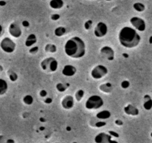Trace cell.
Listing matches in <instances>:
<instances>
[{
  "mask_svg": "<svg viewBox=\"0 0 152 143\" xmlns=\"http://www.w3.org/2000/svg\"><path fill=\"white\" fill-rule=\"evenodd\" d=\"M8 89V85L6 81L0 78V96H3L7 93Z\"/></svg>",
  "mask_w": 152,
  "mask_h": 143,
  "instance_id": "cell-21",
  "label": "cell"
},
{
  "mask_svg": "<svg viewBox=\"0 0 152 143\" xmlns=\"http://www.w3.org/2000/svg\"><path fill=\"white\" fill-rule=\"evenodd\" d=\"M22 25H23V27L28 28L30 26V23H29V22L27 21V20H24V21L22 22Z\"/></svg>",
  "mask_w": 152,
  "mask_h": 143,
  "instance_id": "cell-37",
  "label": "cell"
},
{
  "mask_svg": "<svg viewBox=\"0 0 152 143\" xmlns=\"http://www.w3.org/2000/svg\"><path fill=\"white\" fill-rule=\"evenodd\" d=\"M64 52L68 57L74 59L83 58L86 54V45L79 37H73L66 42Z\"/></svg>",
  "mask_w": 152,
  "mask_h": 143,
  "instance_id": "cell-2",
  "label": "cell"
},
{
  "mask_svg": "<svg viewBox=\"0 0 152 143\" xmlns=\"http://www.w3.org/2000/svg\"><path fill=\"white\" fill-rule=\"evenodd\" d=\"M44 50L46 52H49V53H55L57 52V46L55 44H49L46 45L44 48Z\"/></svg>",
  "mask_w": 152,
  "mask_h": 143,
  "instance_id": "cell-26",
  "label": "cell"
},
{
  "mask_svg": "<svg viewBox=\"0 0 152 143\" xmlns=\"http://www.w3.org/2000/svg\"><path fill=\"white\" fill-rule=\"evenodd\" d=\"M40 67L46 72H55L58 68V62L55 58L49 57L42 61Z\"/></svg>",
  "mask_w": 152,
  "mask_h": 143,
  "instance_id": "cell-4",
  "label": "cell"
},
{
  "mask_svg": "<svg viewBox=\"0 0 152 143\" xmlns=\"http://www.w3.org/2000/svg\"><path fill=\"white\" fill-rule=\"evenodd\" d=\"M151 136L152 137V133H151Z\"/></svg>",
  "mask_w": 152,
  "mask_h": 143,
  "instance_id": "cell-45",
  "label": "cell"
},
{
  "mask_svg": "<svg viewBox=\"0 0 152 143\" xmlns=\"http://www.w3.org/2000/svg\"><path fill=\"white\" fill-rule=\"evenodd\" d=\"M90 125L94 128H102L107 125V122L104 120H100V119H92L90 122Z\"/></svg>",
  "mask_w": 152,
  "mask_h": 143,
  "instance_id": "cell-20",
  "label": "cell"
},
{
  "mask_svg": "<svg viewBox=\"0 0 152 143\" xmlns=\"http://www.w3.org/2000/svg\"><path fill=\"white\" fill-rule=\"evenodd\" d=\"M123 57H124V58H128V55H127V54L126 53H124L123 54Z\"/></svg>",
  "mask_w": 152,
  "mask_h": 143,
  "instance_id": "cell-42",
  "label": "cell"
},
{
  "mask_svg": "<svg viewBox=\"0 0 152 143\" xmlns=\"http://www.w3.org/2000/svg\"><path fill=\"white\" fill-rule=\"evenodd\" d=\"M69 87V84H63V83H58L56 84V89L60 93H64L66 90V89Z\"/></svg>",
  "mask_w": 152,
  "mask_h": 143,
  "instance_id": "cell-25",
  "label": "cell"
},
{
  "mask_svg": "<svg viewBox=\"0 0 152 143\" xmlns=\"http://www.w3.org/2000/svg\"><path fill=\"white\" fill-rule=\"evenodd\" d=\"M52 98H50V97H46V98L45 99V101H44V102L46 104H52Z\"/></svg>",
  "mask_w": 152,
  "mask_h": 143,
  "instance_id": "cell-36",
  "label": "cell"
},
{
  "mask_svg": "<svg viewBox=\"0 0 152 143\" xmlns=\"http://www.w3.org/2000/svg\"><path fill=\"white\" fill-rule=\"evenodd\" d=\"M115 124H116V125H118V126H122V125H123V122H122L121 119H116V120L115 121Z\"/></svg>",
  "mask_w": 152,
  "mask_h": 143,
  "instance_id": "cell-38",
  "label": "cell"
},
{
  "mask_svg": "<svg viewBox=\"0 0 152 143\" xmlns=\"http://www.w3.org/2000/svg\"><path fill=\"white\" fill-rule=\"evenodd\" d=\"M130 23L135 30L140 32H143L145 31L146 23L143 19L139 17H133L130 20Z\"/></svg>",
  "mask_w": 152,
  "mask_h": 143,
  "instance_id": "cell-7",
  "label": "cell"
},
{
  "mask_svg": "<svg viewBox=\"0 0 152 143\" xmlns=\"http://www.w3.org/2000/svg\"><path fill=\"white\" fill-rule=\"evenodd\" d=\"M37 42V38L36 35L34 34H30L25 41V45H26V47L30 48L34 46Z\"/></svg>",
  "mask_w": 152,
  "mask_h": 143,
  "instance_id": "cell-15",
  "label": "cell"
},
{
  "mask_svg": "<svg viewBox=\"0 0 152 143\" xmlns=\"http://www.w3.org/2000/svg\"><path fill=\"white\" fill-rule=\"evenodd\" d=\"M8 78L10 79V81H12V82H15V81H17V79H18V75H17V74L15 72L13 71V70H8Z\"/></svg>",
  "mask_w": 152,
  "mask_h": 143,
  "instance_id": "cell-27",
  "label": "cell"
},
{
  "mask_svg": "<svg viewBox=\"0 0 152 143\" xmlns=\"http://www.w3.org/2000/svg\"><path fill=\"white\" fill-rule=\"evenodd\" d=\"M130 85H131V84H130V82L128 80H125V81H123L121 83V87L122 89H124V90H126V89L129 88Z\"/></svg>",
  "mask_w": 152,
  "mask_h": 143,
  "instance_id": "cell-31",
  "label": "cell"
},
{
  "mask_svg": "<svg viewBox=\"0 0 152 143\" xmlns=\"http://www.w3.org/2000/svg\"><path fill=\"white\" fill-rule=\"evenodd\" d=\"M112 139V136L109 134L100 133L95 136L94 141L96 143H107Z\"/></svg>",
  "mask_w": 152,
  "mask_h": 143,
  "instance_id": "cell-12",
  "label": "cell"
},
{
  "mask_svg": "<svg viewBox=\"0 0 152 143\" xmlns=\"http://www.w3.org/2000/svg\"><path fill=\"white\" fill-rule=\"evenodd\" d=\"M133 8L137 12H143L145 10V5L142 2H135L133 5Z\"/></svg>",
  "mask_w": 152,
  "mask_h": 143,
  "instance_id": "cell-23",
  "label": "cell"
},
{
  "mask_svg": "<svg viewBox=\"0 0 152 143\" xmlns=\"http://www.w3.org/2000/svg\"><path fill=\"white\" fill-rule=\"evenodd\" d=\"M107 143H119V142H118L117 141H116V140H113V139H111L110 141L108 142H107Z\"/></svg>",
  "mask_w": 152,
  "mask_h": 143,
  "instance_id": "cell-41",
  "label": "cell"
},
{
  "mask_svg": "<svg viewBox=\"0 0 152 143\" xmlns=\"http://www.w3.org/2000/svg\"><path fill=\"white\" fill-rule=\"evenodd\" d=\"M39 94H40V96H41V97L44 98V97H46V96H47L48 93H47V91H46V90H40V93H39Z\"/></svg>",
  "mask_w": 152,
  "mask_h": 143,
  "instance_id": "cell-34",
  "label": "cell"
},
{
  "mask_svg": "<svg viewBox=\"0 0 152 143\" xmlns=\"http://www.w3.org/2000/svg\"><path fill=\"white\" fill-rule=\"evenodd\" d=\"M99 89L100 91L102 92V93L109 94V93H112L113 86L110 83L107 82V83H104V84H101V85L99 87Z\"/></svg>",
  "mask_w": 152,
  "mask_h": 143,
  "instance_id": "cell-18",
  "label": "cell"
},
{
  "mask_svg": "<svg viewBox=\"0 0 152 143\" xmlns=\"http://www.w3.org/2000/svg\"><path fill=\"white\" fill-rule=\"evenodd\" d=\"M0 143H15V141L6 136L0 135Z\"/></svg>",
  "mask_w": 152,
  "mask_h": 143,
  "instance_id": "cell-29",
  "label": "cell"
},
{
  "mask_svg": "<svg viewBox=\"0 0 152 143\" xmlns=\"http://www.w3.org/2000/svg\"><path fill=\"white\" fill-rule=\"evenodd\" d=\"M38 51H39V47L38 46H32L31 48L29 49L28 52L31 54V55H35V54L37 53Z\"/></svg>",
  "mask_w": 152,
  "mask_h": 143,
  "instance_id": "cell-32",
  "label": "cell"
},
{
  "mask_svg": "<svg viewBox=\"0 0 152 143\" xmlns=\"http://www.w3.org/2000/svg\"><path fill=\"white\" fill-rule=\"evenodd\" d=\"M16 47H17L16 43L9 37H5L0 43V48L5 53H13L15 51Z\"/></svg>",
  "mask_w": 152,
  "mask_h": 143,
  "instance_id": "cell-5",
  "label": "cell"
},
{
  "mask_svg": "<svg viewBox=\"0 0 152 143\" xmlns=\"http://www.w3.org/2000/svg\"><path fill=\"white\" fill-rule=\"evenodd\" d=\"M143 107L145 110H151L152 109V98L149 95H145L143 97Z\"/></svg>",
  "mask_w": 152,
  "mask_h": 143,
  "instance_id": "cell-16",
  "label": "cell"
},
{
  "mask_svg": "<svg viewBox=\"0 0 152 143\" xmlns=\"http://www.w3.org/2000/svg\"><path fill=\"white\" fill-rule=\"evenodd\" d=\"M111 116V113L109 110H102V111L99 112V113L96 114V118L98 119H100V120H104L105 119H108L109 118H110Z\"/></svg>",
  "mask_w": 152,
  "mask_h": 143,
  "instance_id": "cell-19",
  "label": "cell"
},
{
  "mask_svg": "<svg viewBox=\"0 0 152 143\" xmlns=\"http://www.w3.org/2000/svg\"><path fill=\"white\" fill-rule=\"evenodd\" d=\"M77 72V69L72 65L67 64L64 66V67L62 69V74L66 77H72Z\"/></svg>",
  "mask_w": 152,
  "mask_h": 143,
  "instance_id": "cell-13",
  "label": "cell"
},
{
  "mask_svg": "<svg viewBox=\"0 0 152 143\" xmlns=\"http://www.w3.org/2000/svg\"><path fill=\"white\" fill-rule=\"evenodd\" d=\"M93 23L91 20H87V21H86L84 24V28H85L87 31L90 30L92 28V26H93Z\"/></svg>",
  "mask_w": 152,
  "mask_h": 143,
  "instance_id": "cell-30",
  "label": "cell"
},
{
  "mask_svg": "<svg viewBox=\"0 0 152 143\" xmlns=\"http://www.w3.org/2000/svg\"><path fill=\"white\" fill-rule=\"evenodd\" d=\"M23 101L26 105H31L34 103V98L31 95H26L23 97Z\"/></svg>",
  "mask_w": 152,
  "mask_h": 143,
  "instance_id": "cell-28",
  "label": "cell"
},
{
  "mask_svg": "<svg viewBox=\"0 0 152 143\" xmlns=\"http://www.w3.org/2000/svg\"><path fill=\"white\" fill-rule=\"evenodd\" d=\"M124 112H125V114L131 116H138L139 113H140L139 109L137 108V107L134 106V105L131 104L126 105V106L124 107Z\"/></svg>",
  "mask_w": 152,
  "mask_h": 143,
  "instance_id": "cell-14",
  "label": "cell"
},
{
  "mask_svg": "<svg viewBox=\"0 0 152 143\" xmlns=\"http://www.w3.org/2000/svg\"><path fill=\"white\" fill-rule=\"evenodd\" d=\"M75 99L72 96H66L62 99L61 106L65 110H70L74 107Z\"/></svg>",
  "mask_w": 152,
  "mask_h": 143,
  "instance_id": "cell-11",
  "label": "cell"
},
{
  "mask_svg": "<svg viewBox=\"0 0 152 143\" xmlns=\"http://www.w3.org/2000/svg\"><path fill=\"white\" fill-rule=\"evenodd\" d=\"M107 26L104 22H99L97 23L94 28V35L98 38H102L107 34Z\"/></svg>",
  "mask_w": 152,
  "mask_h": 143,
  "instance_id": "cell-8",
  "label": "cell"
},
{
  "mask_svg": "<svg viewBox=\"0 0 152 143\" xmlns=\"http://www.w3.org/2000/svg\"><path fill=\"white\" fill-rule=\"evenodd\" d=\"M118 38L121 46L127 49L137 47L141 41V37L137 31L129 26H125L121 29Z\"/></svg>",
  "mask_w": 152,
  "mask_h": 143,
  "instance_id": "cell-1",
  "label": "cell"
},
{
  "mask_svg": "<svg viewBox=\"0 0 152 143\" xmlns=\"http://www.w3.org/2000/svg\"><path fill=\"white\" fill-rule=\"evenodd\" d=\"M109 134L112 137H116V138H118L119 136V134L117 133H116L115 131H109Z\"/></svg>",
  "mask_w": 152,
  "mask_h": 143,
  "instance_id": "cell-35",
  "label": "cell"
},
{
  "mask_svg": "<svg viewBox=\"0 0 152 143\" xmlns=\"http://www.w3.org/2000/svg\"><path fill=\"white\" fill-rule=\"evenodd\" d=\"M66 32V29L65 27L64 26H59V27H57L55 29V31H54V34L56 37H63L64 34Z\"/></svg>",
  "mask_w": 152,
  "mask_h": 143,
  "instance_id": "cell-22",
  "label": "cell"
},
{
  "mask_svg": "<svg viewBox=\"0 0 152 143\" xmlns=\"http://www.w3.org/2000/svg\"><path fill=\"white\" fill-rule=\"evenodd\" d=\"M2 69H2V66L1 65H0V72L2 71Z\"/></svg>",
  "mask_w": 152,
  "mask_h": 143,
  "instance_id": "cell-43",
  "label": "cell"
},
{
  "mask_svg": "<svg viewBox=\"0 0 152 143\" xmlns=\"http://www.w3.org/2000/svg\"><path fill=\"white\" fill-rule=\"evenodd\" d=\"M60 18H61V16L58 14H53L51 15V20H53V21H57V20H59Z\"/></svg>",
  "mask_w": 152,
  "mask_h": 143,
  "instance_id": "cell-33",
  "label": "cell"
},
{
  "mask_svg": "<svg viewBox=\"0 0 152 143\" xmlns=\"http://www.w3.org/2000/svg\"><path fill=\"white\" fill-rule=\"evenodd\" d=\"M104 105V100L101 96L93 95L89 97L85 102V107L87 110H93L101 108Z\"/></svg>",
  "mask_w": 152,
  "mask_h": 143,
  "instance_id": "cell-3",
  "label": "cell"
},
{
  "mask_svg": "<svg viewBox=\"0 0 152 143\" xmlns=\"http://www.w3.org/2000/svg\"><path fill=\"white\" fill-rule=\"evenodd\" d=\"M3 32H4L3 27H2V26H1V25H0V37H1V36H2V34H3Z\"/></svg>",
  "mask_w": 152,
  "mask_h": 143,
  "instance_id": "cell-39",
  "label": "cell"
},
{
  "mask_svg": "<svg viewBox=\"0 0 152 143\" xmlns=\"http://www.w3.org/2000/svg\"><path fill=\"white\" fill-rule=\"evenodd\" d=\"M55 143H58V142H55Z\"/></svg>",
  "mask_w": 152,
  "mask_h": 143,
  "instance_id": "cell-46",
  "label": "cell"
},
{
  "mask_svg": "<svg viewBox=\"0 0 152 143\" xmlns=\"http://www.w3.org/2000/svg\"><path fill=\"white\" fill-rule=\"evenodd\" d=\"M84 90H78V91H76L75 93V99L76 100V101L80 102L83 99L84 96Z\"/></svg>",
  "mask_w": 152,
  "mask_h": 143,
  "instance_id": "cell-24",
  "label": "cell"
},
{
  "mask_svg": "<svg viewBox=\"0 0 152 143\" xmlns=\"http://www.w3.org/2000/svg\"><path fill=\"white\" fill-rule=\"evenodd\" d=\"M6 5V2L2 0V1H0V6H5Z\"/></svg>",
  "mask_w": 152,
  "mask_h": 143,
  "instance_id": "cell-40",
  "label": "cell"
},
{
  "mask_svg": "<svg viewBox=\"0 0 152 143\" xmlns=\"http://www.w3.org/2000/svg\"><path fill=\"white\" fill-rule=\"evenodd\" d=\"M64 5L63 0H51L49 2V6L54 10H59L62 8Z\"/></svg>",
  "mask_w": 152,
  "mask_h": 143,
  "instance_id": "cell-17",
  "label": "cell"
},
{
  "mask_svg": "<svg viewBox=\"0 0 152 143\" xmlns=\"http://www.w3.org/2000/svg\"><path fill=\"white\" fill-rule=\"evenodd\" d=\"M108 69L106 66L104 65H97L92 69L91 71V77L93 79L99 80L101 78H104L105 75H107Z\"/></svg>",
  "mask_w": 152,
  "mask_h": 143,
  "instance_id": "cell-6",
  "label": "cell"
},
{
  "mask_svg": "<svg viewBox=\"0 0 152 143\" xmlns=\"http://www.w3.org/2000/svg\"><path fill=\"white\" fill-rule=\"evenodd\" d=\"M100 54L104 58H106L107 60H108L110 61H113L114 58H115V52H114V50L113 49V48H111L110 46H103L100 49Z\"/></svg>",
  "mask_w": 152,
  "mask_h": 143,
  "instance_id": "cell-9",
  "label": "cell"
},
{
  "mask_svg": "<svg viewBox=\"0 0 152 143\" xmlns=\"http://www.w3.org/2000/svg\"><path fill=\"white\" fill-rule=\"evenodd\" d=\"M107 2H110V1H112V0H106Z\"/></svg>",
  "mask_w": 152,
  "mask_h": 143,
  "instance_id": "cell-44",
  "label": "cell"
},
{
  "mask_svg": "<svg viewBox=\"0 0 152 143\" xmlns=\"http://www.w3.org/2000/svg\"><path fill=\"white\" fill-rule=\"evenodd\" d=\"M8 31H9L10 34L14 38H20L23 33L20 26L16 23H12L11 24H10L9 27H8Z\"/></svg>",
  "mask_w": 152,
  "mask_h": 143,
  "instance_id": "cell-10",
  "label": "cell"
}]
</instances>
